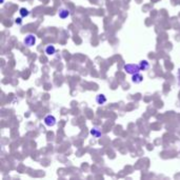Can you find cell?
<instances>
[{
	"mask_svg": "<svg viewBox=\"0 0 180 180\" xmlns=\"http://www.w3.org/2000/svg\"><path fill=\"white\" fill-rule=\"evenodd\" d=\"M123 71H124L126 74H130V75H134L136 73H139L141 71L139 64H135V63H128V64L123 65Z\"/></svg>",
	"mask_w": 180,
	"mask_h": 180,
	"instance_id": "obj_1",
	"label": "cell"
},
{
	"mask_svg": "<svg viewBox=\"0 0 180 180\" xmlns=\"http://www.w3.org/2000/svg\"><path fill=\"white\" fill-rule=\"evenodd\" d=\"M23 43H24V45L29 46V48L33 46L36 43V36L34 34H28L24 37V39H23Z\"/></svg>",
	"mask_w": 180,
	"mask_h": 180,
	"instance_id": "obj_2",
	"label": "cell"
},
{
	"mask_svg": "<svg viewBox=\"0 0 180 180\" xmlns=\"http://www.w3.org/2000/svg\"><path fill=\"white\" fill-rule=\"evenodd\" d=\"M43 122H44V124L46 125V126H49V128H52V126L56 125V123H57V120H56L55 116L46 115L44 117V119H43Z\"/></svg>",
	"mask_w": 180,
	"mask_h": 180,
	"instance_id": "obj_3",
	"label": "cell"
},
{
	"mask_svg": "<svg viewBox=\"0 0 180 180\" xmlns=\"http://www.w3.org/2000/svg\"><path fill=\"white\" fill-rule=\"evenodd\" d=\"M70 15H71L70 10L66 8H61L59 10V12H58V17H59L60 19H65V18H68Z\"/></svg>",
	"mask_w": 180,
	"mask_h": 180,
	"instance_id": "obj_4",
	"label": "cell"
},
{
	"mask_svg": "<svg viewBox=\"0 0 180 180\" xmlns=\"http://www.w3.org/2000/svg\"><path fill=\"white\" fill-rule=\"evenodd\" d=\"M106 101H108V99H106L104 94H98V95L96 96V102H97V104L103 105L106 103Z\"/></svg>",
	"mask_w": 180,
	"mask_h": 180,
	"instance_id": "obj_5",
	"label": "cell"
},
{
	"mask_svg": "<svg viewBox=\"0 0 180 180\" xmlns=\"http://www.w3.org/2000/svg\"><path fill=\"white\" fill-rule=\"evenodd\" d=\"M90 134L93 136V137H95V138H100L101 136H102V132H101V130H99L98 128H92L90 130Z\"/></svg>",
	"mask_w": 180,
	"mask_h": 180,
	"instance_id": "obj_6",
	"label": "cell"
},
{
	"mask_svg": "<svg viewBox=\"0 0 180 180\" xmlns=\"http://www.w3.org/2000/svg\"><path fill=\"white\" fill-rule=\"evenodd\" d=\"M132 81L136 84L138 83H141L143 81V76L140 74V73H136L134 75H132Z\"/></svg>",
	"mask_w": 180,
	"mask_h": 180,
	"instance_id": "obj_7",
	"label": "cell"
},
{
	"mask_svg": "<svg viewBox=\"0 0 180 180\" xmlns=\"http://www.w3.org/2000/svg\"><path fill=\"white\" fill-rule=\"evenodd\" d=\"M44 52H45V54H46V55L52 56L56 53V48L53 44H49V45H46V46H45Z\"/></svg>",
	"mask_w": 180,
	"mask_h": 180,
	"instance_id": "obj_8",
	"label": "cell"
},
{
	"mask_svg": "<svg viewBox=\"0 0 180 180\" xmlns=\"http://www.w3.org/2000/svg\"><path fill=\"white\" fill-rule=\"evenodd\" d=\"M139 66L141 69V71H146L150 68V62H149L148 60H141L139 62Z\"/></svg>",
	"mask_w": 180,
	"mask_h": 180,
	"instance_id": "obj_9",
	"label": "cell"
},
{
	"mask_svg": "<svg viewBox=\"0 0 180 180\" xmlns=\"http://www.w3.org/2000/svg\"><path fill=\"white\" fill-rule=\"evenodd\" d=\"M19 14H20V16H21L22 18H25V17H28V16L30 15V12H29L28 9L21 8L19 10Z\"/></svg>",
	"mask_w": 180,
	"mask_h": 180,
	"instance_id": "obj_10",
	"label": "cell"
},
{
	"mask_svg": "<svg viewBox=\"0 0 180 180\" xmlns=\"http://www.w3.org/2000/svg\"><path fill=\"white\" fill-rule=\"evenodd\" d=\"M15 23H16V24H18V25H21V24H22V17L16 18V19H15Z\"/></svg>",
	"mask_w": 180,
	"mask_h": 180,
	"instance_id": "obj_11",
	"label": "cell"
},
{
	"mask_svg": "<svg viewBox=\"0 0 180 180\" xmlns=\"http://www.w3.org/2000/svg\"><path fill=\"white\" fill-rule=\"evenodd\" d=\"M178 84L180 85V69H179V71H178Z\"/></svg>",
	"mask_w": 180,
	"mask_h": 180,
	"instance_id": "obj_12",
	"label": "cell"
},
{
	"mask_svg": "<svg viewBox=\"0 0 180 180\" xmlns=\"http://www.w3.org/2000/svg\"><path fill=\"white\" fill-rule=\"evenodd\" d=\"M1 3H4V0H1Z\"/></svg>",
	"mask_w": 180,
	"mask_h": 180,
	"instance_id": "obj_13",
	"label": "cell"
}]
</instances>
